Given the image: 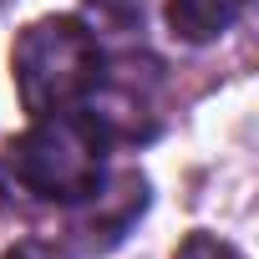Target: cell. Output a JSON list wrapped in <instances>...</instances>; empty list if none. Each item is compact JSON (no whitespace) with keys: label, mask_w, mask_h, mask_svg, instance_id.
Listing matches in <instances>:
<instances>
[{"label":"cell","mask_w":259,"mask_h":259,"mask_svg":"<svg viewBox=\"0 0 259 259\" xmlns=\"http://www.w3.org/2000/svg\"><path fill=\"white\" fill-rule=\"evenodd\" d=\"M102 158H107V138L87 117V107H66V112L36 117L31 133L6 148L11 183L21 193L41 198V203L87 198L102 183Z\"/></svg>","instance_id":"1"},{"label":"cell","mask_w":259,"mask_h":259,"mask_svg":"<svg viewBox=\"0 0 259 259\" xmlns=\"http://www.w3.org/2000/svg\"><path fill=\"white\" fill-rule=\"evenodd\" d=\"M11 66H16V87H21V107L31 117H46V112H66V107L87 102V92L102 71V51L81 21L46 16L21 31Z\"/></svg>","instance_id":"2"},{"label":"cell","mask_w":259,"mask_h":259,"mask_svg":"<svg viewBox=\"0 0 259 259\" xmlns=\"http://www.w3.org/2000/svg\"><path fill=\"white\" fill-rule=\"evenodd\" d=\"M87 117L102 127L107 143H138L158 133V66L153 61H122L97 71L87 92Z\"/></svg>","instance_id":"3"},{"label":"cell","mask_w":259,"mask_h":259,"mask_svg":"<svg viewBox=\"0 0 259 259\" xmlns=\"http://www.w3.org/2000/svg\"><path fill=\"white\" fill-rule=\"evenodd\" d=\"M71 208H76V219H71L76 249L102 254V249H112L127 229H133L138 213L148 208V183H143V173H117V178H102Z\"/></svg>","instance_id":"4"},{"label":"cell","mask_w":259,"mask_h":259,"mask_svg":"<svg viewBox=\"0 0 259 259\" xmlns=\"http://www.w3.org/2000/svg\"><path fill=\"white\" fill-rule=\"evenodd\" d=\"M249 0H168V26L173 36L203 46V41H219L239 16H244Z\"/></svg>","instance_id":"5"},{"label":"cell","mask_w":259,"mask_h":259,"mask_svg":"<svg viewBox=\"0 0 259 259\" xmlns=\"http://www.w3.org/2000/svg\"><path fill=\"white\" fill-rule=\"evenodd\" d=\"M173 259H244V254H239L234 244L213 239V234H188V239H183V249H178Z\"/></svg>","instance_id":"6"},{"label":"cell","mask_w":259,"mask_h":259,"mask_svg":"<svg viewBox=\"0 0 259 259\" xmlns=\"http://www.w3.org/2000/svg\"><path fill=\"white\" fill-rule=\"evenodd\" d=\"M0 259H51V254H46L41 244H31V239H26V244H16V249H6V254H0Z\"/></svg>","instance_id":"7"}]
</instances>
